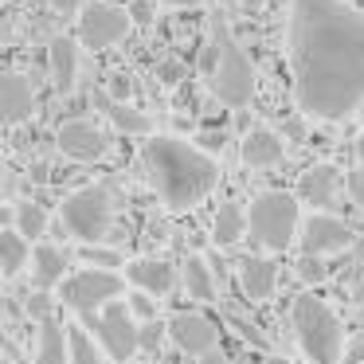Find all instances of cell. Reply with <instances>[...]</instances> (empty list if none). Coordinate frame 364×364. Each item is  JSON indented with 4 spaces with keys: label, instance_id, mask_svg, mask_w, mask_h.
I'll return each instance as SVG.
<instances>
[{
    "label": "cell",
    "instance_id": "cell-10",
    "mask_svg": "<svg viewBox=\"0 0 364 364\" xmlns=\"http://www.w3.org/2000/svg\"><path fill=\"white\" fill-rule=\"evenodd\" d=\"M168 341L192 360H208L220 353V329L204 314H176L168 321Z\"/></svg>",
    "mask_w": 364,
    "mask_h": 364
},
{
    "label": "cell",
    "instance_id": "cell-17",
    "mask_svg": "<svg viewBox=\"0 0 364 364\" xmlns=\"http://www.w3.org/2000/svg\"><path fill=\"white\" fill-rule=\"evenodd\" d=\"M282 161V137L274 129H251L243 137V165L247 168H270Z\"/></svg>",
    "mask_w": 364,
    "mask_h": 364
},
{
    "label": "cell",
    "instance_id": "cell-27",
    "mask_svg": "<svg viewBox=\"0 0 364 364\" xmlns=\"http://www.w3.org/2000/svg\"><path fill=\"white\" fill-rule=\"evenodd\" d=\"M82 262H87V267H110V270H118L122 255H118V251H110V247H95V243H87V251H82Z\"/></svg>",
    "mask_w": 364,
    "mask_h": 364
},
{
    "label": "cell",
    "instance_id": "cell-32",
    "mask_svg": "<svg viewBox=\"0 0 364 364\" xmlns=\"http://www.w3.org/2000/svg\"><path fill=\"white\" fill-rule=\"evenodd\" d=\"M55 16H79L82 12V0H48Z\"/></svg>",
    "mask_w": 364,
    "mask_h": 364
},
{
    "label": "cell",
    "instance_id": "cell-20",
    "mask_svg": "<svg viewBox=\"0 0 364 364\" xmlns=\"http://www.w3.org/2000/svg\"><path fill=\"white\" fill-rule=\"evenodd\" d=\"M36 364H71V341H67V329L59 321H51V317L40 325Z\"/></svg>",
    "mask_w": 364,
    "mask_h": 364
},
{
    "label": "cell",
    "instance_id": "cell-14",
    "mask_svg": "<svg viewBox=\"0 0 364 364\" xmlns=\"http://www.w3.org/2000/svg\"><path fill=\"white\" fill-rule=\"evenodd\" d=\"M36 114V87L24 79V75L9 71L0 79V118L9 126H20L24 118Z\"/></svg>",
    "mask_w": 364,
    "mask_h": 364
},
{
    "label": "cell",
    "instance_id": "cell-25",
    "mask_svg": "<svg viewBox=\"0 0 364 364\" xmlns=\"http://www.w3.org/2000/svg\"><path fill=\"white\" fill-rule=\"evenodd\" d=\"M67 341H71V364H102L106 348L95 341L87 325H67Z\"/></svg>",
    "mask_w": 364,
    "mask_h": 364
},
{
    "label": "cell",
    "instance_id": "cell-19",
    "mask_svg": "<svg viewBox=\"0 0 364 364\" xmlns=\"http://www.w3.org/2000/svg\"><path fill=\"white\" fill-rule=\"evenodd\" d=\"M32 267H36V274H32L36 290H51V286H59L67 274V255L51 243H40L32 255Z\"/></svg>",
    "mask_w": 364,
    "mask_h": 364
},
{
    "label": "cell",
    "instance_id": "cell-33",
    "mask_svg": "<svg viewBox=\"0 0 364 364\" xmlns=\"http://www.w3.org/2000/svg\"><path fill=\"white\" fill-rule=\"evenodd\" d=\"M153 341H161V325H145L141 329V348H153Z\"/></svg>",
    "mask_w": 364,
    "mask_h": 364
},
{
    "label": "cell",
    "instance_id": "cell-22",
    "mask_svg": "<svg viewBox=\"0 0 364 364\" xmlns=\"http://www.w3.org/2000/svg\"><path fill=\"white\" fill-rule=\"evenodd\" d=\"M32 255L36 251H32V239L28 235H20L16 228L0 231V270H4V278H16Z\"/></svg>",
    "mask_w": 364,
    "mask_h": 364
},
{
    "label": "cell",
    "instance_id": "cell-3",
    "mask_svg": "<svg viewBox=\"0 0 364 364\" xmlns=\"http://www.w3.org/2000/svg\"><path fill=\"white\" fill-rule=\"evenodd\" d=\"M290 321H294V337H298L309 364H341L345 360V325H341V317L314 290H301L290 301Z\"/></svg>",
    "mask_w": 364,
    "mask_h": 364
},
{
    "label": "cell",
    "instance_id": "cell-13",
    "mask_svg": "<svg viewBox=\"0 0 364 364\" xmlns=\"http://www.w3.org/2000/svg\"><path fill=\"white\" fill-rule=\"evenodd\" d=\"M126 278L134 290H145L153 298H168L176 290V270L165 259H134L126 262Z\"/></svg>",
    "mask_w": 364,
    "mask_h": 364
},
{
    "label": "cell",
    "instance_id": "cell-4",
    "mask_svg": "<svg viewBox=\"0 0 364 364\" xmlns=\"http://www.w3.org/2000/svg\"><path fill=\"white\" fill-rule=\"evenodd\" d=\"M301 196L290 192H262L247 208V223H251V239L262 251H286L301 228Z\"/></svg>",
    "mask_w": 364,
    "mask_h": 364
},
{
    "label": "cell",
    "instance_id": "cell-23",
    "mask_svg": "<svg viewBox=\"0 0 364 364\" xmlns=\"http://www.w3.org/2000/svg\"><path fill=\"white\" fill-rule=\"evenodd\" d=\"M95 106L106 114V118L114 122V126L122 129V134H149L153 129V122L145 118L141 110H134V106H122V102H114L110 95H95Z\"/></svg>",
    "mask_w": 364,
    "mask_h": 364
},
{
    "label": "cell",
    "instance_id": "cell-1",
    "mask_svg": "<svg viewBox=\"0 0 364 364\" xmlns=\"http://www.w3.org/2000/svg\"><path fill=\"white\" fill-rule=\"evenodd\" d=\"M286 43L301 114L337 122L364 102V12L345 0H294Z\"/></svg>",
    "mask_w": 364,
    "mask_h": 364
},
{
    "label": "cell",
    "instance_id": "cell-11",
    "mask_svg": "<svg viewBox=\"0 0 364 364\" xmlns=\"http://www.w3.org/2000/svg\"><path fill=\"white\" fill-rule=\"evenodd\" d=\"M55 145L63 157L79 161V165H95V161L106 157V134L95 126L90 118H71L59 126L55 134Z\"/></svg>",
    "mask_w": 364,
    "mask_h": 364
},
{
    "label": "cell",
    "instance_id": "cell-9",
    "mask_svg": "<svg viewBox=\"0 0 364 364\" xmlns=\"http://www.w3.org/2000/svg\"><path fill=\"white\" fill-rule=\"evenodd\" d=\"M126 32H129V12L122 4H114V0H90V4H82V12H79L82 48L106 51L126 40Z\"/></svg>",
    "mask_w": 364,
    "mask_h": 364
},
{
    "label": "cell",
    "instance_id": "cell-21",
    "mask_svg": "<svg viewBox=\"0 0 364 364\" xmlns=\"http://www.w3.org/2000/svg\"><path fill=\"white\" fill-rule=\"evenodd\" d=\"M251 231V223H247V212L239 204H220V212L212 215V239L220 247H235L239 239Z\"/></svg>",
    "mask_w": 364,
    "mask_h": 364
},
{
    "label": "cell",
    "instance_id": "cell-30",
    "mask_svg": "<svg viewBox=\"0 0 364 364\" xmlns=\"http://www.w3.org/2000/svg\"><path fill=\"white\" fill-rule=\"evenodd\" d=\"M48 306H51V298H48V290H36L32 298H28V314L32 317H40V321H48Z\"/></svg>",
    "mask_w": 364,
    "mask_h": 364
},
{
    "label": "cell",
    "instance_id": "cell-15",
    "mask_svg": "<svg viewBox=\"0 0 364 364\" xmlns=\"http://www.w3.org/2000/svg\"><path fill=\"white\" fill-rule=\"evenodd\" d=\"M337 168L333 165H314V168H306L301 173V181H298V196L306 200L314 212H329L333 204H337Z\"/></svg>",
    "mask_w": 364,
    "mask_h": 364
},
{
    "label": "cell",
    "instance_id": "cell-5",
    "mask_svg": "<svg viewBox=\"0 0 364 364\" xmlns=\"http://www.w3.org/2000/svg\"><path fill=\"white\" fill-rule=\"evenodd\" d=\"M212 40H215V48H220L215 71L208 75L212 95L220 98L223 106H231V110H243V106L255 98V67H251V59H247V51L231 40V32H228L223 20H215Z\"/></svg>",
    "mask_w": 364,
    "mask_h": 364
},
{
    "label": "cell",
    "instance_id": "cell-29",
    "mask_svg": "<svg viewBox=\"0 0 364 364\" xmlns=\"http://www.w3.org/2000/svg\"><path fill=\"white\" fill-rule=\"evenodd\" d=\"M129 309H134L141 321H153V317H157V298H153V294H145V290H134V298H129Z\"/></svg>",
    "mask_w": 364,
    "mask_h": 364
},
{
    "label": "cell",
    "instance_id": "cell-7",
    "mask_svg": "<svg viewBox=\"0 0 364 364\" xmlns=\"http://www.w3.org/2000/svg\"><path fill=\"white\" fill-rule=\"evenodd\" d=\"M126 282L129 278H122L118 270L110 267H82L75 270V274H67L63 282H59V301H63L67 309H75V314H98L102 306H110V301H118L122 294H126Z\"/></svg>",
    "mask_w": 364,
    "mask_h": 364
},
{
    "label": "cell",
    "instance_id": "cell-16",
    "mask_svg": "<svg viewBox=\"0 0 364 364\" xmlns=\"http://www.w3.org/2000/svg\"><path fill=\"white\" fill-rule=\"evenodd\" d=\"M48 67H51V82H55L59 95H71L75 82H79V48L67 36H55L48 48Z\"/></svg>",
    "mask_w": 364,
    "mask_h": 364
},
{
    "label": "cell",
    "instance_id": "cell-35",
    "mask_svg": "<svg viewBox=\"0 0 364 364\" xmlns=\"http://www.w3.org/2000/svg\"><path fill=\"white\" fill-rule=\"evenodd\" d=\"M356 157H360V165H364V129H360V137H356Z\"/></svg>",
    "mask_w": 364,
    "mask_h": 364
},
{
    "label": "cell",
    "instance_id": "cell-18",
    "mask_svg": "<svg viewBox=\"0 0 364 364\" xmlns=\"http://www.w3.org/2000/svg\"><path fill=\"white\" fill-rule=\"evenodd\" d=\"M274 282H278V267L270 259H243L239 267V286L251 301H262L274 294Z\"/></svg>",
    "mask_w": 364,
    "mask_h": 364
},
{
    "label": "cell",
    "instance_id": "cell-28",
    "mask_svg": "<svg viewBox=\"0 0 364 364\" xmlns=\"http://www.w3.org/2000/svg\"><path fill=\"white\" fill-rule=\"evenodd\" d=\"M325 255H301L298 259V278L301 282H325Z\"/></svg>",
    "mask_w": 364,
    "mask_h": 364
},
{
    "label": "cell",
    "instance_id": "cell-12",
    "mask_svg": "<svg viewBox=\"0 0 364 364\" xmlns=\"http://www.w3.org/2000/svg\"><path fill=\"white\" fill-rule=\"evenodd\" d=\"M353 228L345 220L329 212H314L309 220H301V255H333L353 247Z\"/></svg>",
    "mask_w": 364,
    "mask_h": 364
},
{
    "label": "cell",
    "instance_id": "cell-6",
    "mask_svg": "<svg viewBox=\"0 0 364 364\" xmlns=\"http://www.w3.org/2000/svg\"><path fill=\"white\" fill-rule=\"evenodd\" d=\"M59 215H63L67 235H75L79 243H102L114 220V192L106 184H87L63 200Z\"/></svg>",
    "mask_w": 364,
    "mask_h": 364
},
{
    "label": "cell",
    "instance_id": "cell-24",
    "mask_svg": "<svg viewBox=\"0 0 364 364\" xmlns=\"http://www.w3.org/2000/svg\"><path fill=\"white\" fill-rule=\"evenodd\" d=\"M181 278H184V290L196 301H215V278H212V270H208V262L200 259V255H192V259L184 262Z\"/></svg>",
    "mask_w": 364,
    "mask_h": 364
},
{
    "label": "cell",
    "instance_id": "cell-26",
    "mask_svg": "<svg viewBox=\"0 0 364 364\" xmlns=\"http://www.w3.org/2000/svg\"><path fill=\"white\" fill-rule=\"evenodd\" d=\"M12 223H16L20 235L43 239V235H48V208H43V204H32V200H24V204H16V212H12Z\"/></svg>",
    "mask_w": 364,
    "mask_h": 364
},
{
    "label": "cell",
    "instance_id": "cell-31",
    "mask_svg": "<svg viewBox=\"0 0 364 364\" xmlns=\"http://www.w3.org/2000/svg\"><path fill=\"white\" fill-rule=\"evenodd\" d=\"M345 184H348V196H353V204H360L364 208V173H360V168H353V173H348L345 176Z\"/></svg>",
    "mask_w": 364,
    "mask_h": 364
},
{
    "label": "cell",
    "instance_id": "cell-8",
    "mask_svg": "<svg viewBox=\"0 0 364 364\" xmlns=\"http://www.w3.org/2000/svg\"><path fill=\"white\" fill-rule=\"evenodd\" d=\"M134 317L137 314L126 301H110V306H102L98 314H82L79 321L95 333V341L106 348L110 360L126 364L129 356H137V348H141V325H137Z\"/></svg>",
    "mask_w": 364,
    "mask_h": 364
},
{
    "label": "cell",
    "instance_id": "cell-2",
    "mask_svg": "<svg viewBox=\"0 0 364 364\" xmlns=\"http://www.w3.org/2000/svg\"><path fill=\"white\" fill-rule=\"evenodd\" d=\"M141 157H145V168H149V181L157 188V196L173 212L196 208L220 184L215 157H208L200 145H188L184 137H165V134L149 137Z\"/></svg>",
    "mask_w": 364,
    "mask_h": 364
},
{
    "label": "cell",
    "instance_id": "cell-34",
    "mask_svg": "<svg viewBox=\"0 0 364 364\" xmlns=\"http://www.w3.org/2000/svg\"><path fill=\"white\" fill-rule=\"evenodd\" d=\"M157 4H165V9H200L204 0H157Z\"/></svg>",
    "mask_w": 364,
    "mask_h": 364
}]
</instances>
